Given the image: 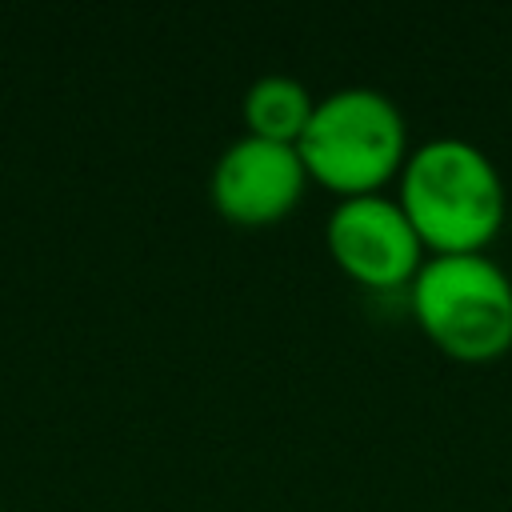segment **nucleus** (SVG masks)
<instances>
[{
    "mask_svg": "<svg viewBox=\"0 0 512 512\" xmlns=\"http://www.w3.org/2000/svg\"><path fill=\"white\" fill-rule=\"evenodd\" d=\"M396 200L428 256L488 252L508 216L496 160L464 136H432L408 148L396 176Z\"/></svg>",
    "mask_w": 512,
    "mask_h": 512,
    "instance_id": "nucleus-1",
    "label": "nucleus"
},
{
    "mask_svg": "<svg viewBox=\"0 0 512 512\" xmlns=\"http://www.w3.org/2000/svg\"><path fill=\"white\" fill-rule=\"evenodd\" d=\"M296 152L308 168V180L324 184L340 200L364 196L400 176L408 160V124L388 92L348 84L316 96Z\"/></svg>",
    "mask_w": 512,
    "mask_h": 512,
    "instance_id": "nucleus-2",
    "label": "nucleus"
},
{
    "mask_svg": "<svg viewBox=\"0 0 512 512\" xmlns=\"http://www.w3.org/2000/svg\"><path fill=\"white\" fill-rule=\"evenodd\" d=\"M408 300L424 336L452 360L488 364L512 348V276L488 252L424 256Z\"/></svg>",
    "mask_w": 512,
    "mask_h": 512,
    "instance_id": "nucleus-3",
    "label": "nucleus"
},
{
    "mask_svg": "<svg viewBox=\"0 0 512 512\" xmlns=\"http://www.w3.org/2000/svg\"><path fill=\"white\" fill-rule=\"evenodd\" d=\"M324 244L336 268L364 288H408L424 264V244L396 196H344L328 212Z\"/></svg>",
    "mask_w": 512,
    "mask_h": 512,
    "instance_id": "nucleus-4",
    "label": "nucleus"
},
{
    "mask_svg": "<svg viewBox=\"0 0 512 512\" xmlns=\"http://www.w3.org/2000/svg\"><path fill=\"white\" fill-rule=\"evenodd\" d=\"M308 188V168L296 144L260 136H236L212 164L208 196L216 212L240 228H264L284 220Z\"/></svg>",
    "mask_w": 512,
    "mask_h": 512,
    "instance_id": "nucleus-5",
    "label": "nucleus"
},
{
    "mask_svg": "<svg viewBox=\"0 0 512 512\" xmlns=\"http://www.w3.org/2000/svg\"><path fill=\"white\" fill-rule=\"evenodd\" d=\"M312 108H316V96L288 72L256 76L240 100L244 132L260 140H276V144H296L312 120Z\"/></svg>",
    "mask_w": 512,
    "mask_h": 512,
    "instance_id": "nucleus-6",
    "label": "nucleus"
}]
</instances>
